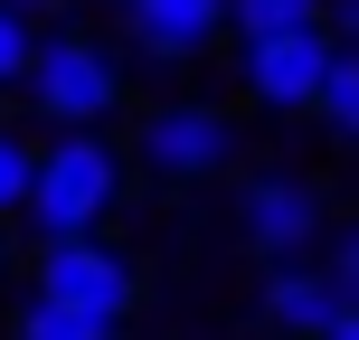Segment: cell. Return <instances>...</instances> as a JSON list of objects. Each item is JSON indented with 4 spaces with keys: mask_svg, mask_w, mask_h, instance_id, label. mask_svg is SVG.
I'll list each match as a JSON object with an SVG mask.
<instances>
[{
    "mask_svg": "<svg viewBox=\"0 0 359 340\" xmlns=\"http://www.w3.org/2000/svg\"><path fill=\"white\" fill-rule=\"evenodd\" d=\"M19 104H29V132H114L133 114V67L104 29L48 19L29 48V76H19Z\"/></svg>",
    "mask_w": 359,
    "mask_h": 340,
    "instance_id": "obj_1",
    "label": "cell"
},
{
    "mask_svg": "<svg viewBox=\"0 0 359 340\" xmlns=\"http://www.w3.org/2000/svg\"><path fill=\"white\" fill-rule=\"evenodd\" d=\"M123 198H133V161H123L114 132H38V170H29V198H19V227H29V246L104 236Z\"/></svg>",
    "mask_w": 359,
    "mask_h": 340,
    "instance_id": "obj_2",
    "label": "cell"
},
{
    "mask_svg": "<svg viewBox=\"0 0 359 340\" xmlns=\"http://www.w3.org/2000/svg\"><path fill=\"white\" fill-rule=\"evenodd\" d=\"M123 161L151 189H217V179L246 170V114L217 104V95H151L133 114Z\"/></svg>",
    "mask_w": 359,
    "mask_h": 340,
    "instance_id": "obj_3",
    "label": "cell"
},
{
    "mask_svg": "<svg viewBox=\"0 0 359 340\" xmlns=\"http://www.w3.org/2000/svg\"><path fill=\"white\" fill-rule=\"evenodd\" d=\"M19 255H29V293L38 303L114 322V331H123L133 312H142V293H151L142 255H133L123 236H57V246H19Z\"/></svg>",
    "mask_w": 359,
    "mask_h": 340,
    "instance_id": "obj_4",
    "label": "cell"
},
{
    "mask_svg": "<svg viewBox=\"0 0 359 340\" xmlns=\"http://www.w3.org/2000/svg\"><path fill=\"white\" fill-rule=\"evenodd\" d=\"M331 236V189L312 170H236V246L255 265H312Z\"/></svg>",
    "mask_w": 359,
    "mask_h": 340,
    "instance_id": "obj_5",
    "label": "cell"
},
{
    "mask_svg": "<svg viewBox=\"0 0 359 340\" xmlns=\"http://www.w3.org/2000/svg\"><path fill=\"white\" fill-rule=\"evenodd\" d=\"M331 57H341V38H331V29H274V38H236V95H246L255 114H274V123H303V114L322 104Z\"/></svg>",
    "mask_w": 359,
    "mask_h": 340,
    "instance_id": "obj_6",
    "label": "cell"
},
{
    "mask_svg": "<svg viewBox=\"0 0 359 340\" xmlns=\"http://www.w3.org/2000/svg\"><path fill=\"white\" fill-rule=\"evenodd\" d=\"M123 38L142 67H198L227 48V0H123Z\"/></svg>",
    "mask_w": 359,
    "mask_h": 340,
    "instance_id": "obj_7",
    "label": "cell"
},
{
    "mask_svg": "<svg viewBox=\"0 0 359 340\" xmlns=\"http://www.w3.org/2000/svg\"><path fill=\"white\" fill-rule=\"evenodd\" d=\"M255 322H265L274 340H322L331 322H341V293H331L322 255H312V265H265L255 274Z\"/></svg>",
    "mask_w": 359,
    "mask_h": 340,
    "instance_id": "obj_8",
    "label": "cell"
},
{
    "mask_svg": "<svg viewBox=\"0 0 359 340\" xmlns=\"http://www.w3.org/2000/svg\"><path fill=\"white\" fill-rule=\"evenodd\" d=\"M312 123H322L341 151H359V48H341V57H331V76H322V104H312Z\"/></svg>",
    "mask_w": 359,
    "mask_h": 340,
    "instance_id": "obj_9",
    "label": "cell"
},
{
    "mask_svg": "<svg viewBox=\"0 0 359 340\" xmlns=\"http://www.w3.org/2000/svg\"><path fill=\"white\" fill-rule=\"evenodd\" d=\"M10 340H123L114 322H86V312H57V303H38V293H19L10 303Z\"/></svg>",
    "mask_w": 359,
    "mask_h": 340,
    "instance_id": "obj_10",
    "label": "cell"
},
{
    "mask_svg": "<svg viewBox=\"0 0 359 340\" xmlns=\"http://www.w3.org/2000/svg\"><path fill=\"white\" fill-rule=\"evenodd\" d=\"M331 0H227V38H274V29H322Z\"/></svg>",
    "mask_w": 359,
    "mask_h": 340,
    "instance_id": "obj_11",
    "label": "cell"
},
{
    "mask_svg": "<svg viewBox=\"0 0 359 340\" xmlns=\"http://www.w3.org/2000/svg\"><path fill=\"white\" fill-rule=\"evenodd\" d=\"M29 170H38V132L19 114H0V227H19V198H29Z\"/></svg>",
    "mask_w": 359,
    "mask_h": 340,
    "instance_id": "obj_12",
    "label": "cell"
},
{
    "mask_svg": "<svg viewBox=\"0 0 359 340\" xmlns=\"http://www.w3.org/2000/svg\"><path fill=\"white\" fill-rule=\"evenodd\" d=\"M322 274H331V293H341V312H359V217H341V227L322 236Z\"/></svg>",
    "mask_w": 359,
    "mask_h": 340,
    "instance_id": "obj_13",
    "label": "cell"
},
{
    "mask_svg": "<svg viewBox=\"0 0 359 340\" xmlns=\"http://www.w3.org/2000/svg\"><path fill=\"white\" fill-rule=\"evenodd\" d=\"M29 48H38V29L0 0V95H19V76H29Z\"/></svg>",
    "mask_w": 359,
    "mask_h": 340,
    "instance_id": "obj_14",
    "label": "cell"
},
{
    "mask_svg": "<svg viewBox=\"0 0 359 340\" xmlns=\"http://www.w3.org/2000/svg\"><path fill=\"white\" fill-rule=\"evenodd\" d=\"M331 38H341V48H359V0H331V19H322Z\"/></svg>",
    "mask_w": 359,
    "mask_h": 340,
    "instance_id": "obj_15",
    "label": "cell"
},
{
    "mask_svg": "<svg viewBox=\"0 0 359 340\" xmlns=\"http://www.w3.org/2000/svg\"><path fill=\"white\" fill-rule=\"evenodd\" d=\"M19 19H29V29H48V19H67V0H10Z\"/></svg>",
    "mask_w": 359,
    "mask_h": 340,
    "instance_id": "obj_16",
    "label": "cell"
},
{
    "mask_svg": "<svg viewBox=\"0 0 359 340\" xmlns=\"http://www.w3.org/2000/svg\"><path fill=\"white\" fill-rule=\"evenodd\" d=\"M10 284H19V236L0 227V293H10Z\"/></svg>",
    "mask_w": 359,
    "mask_h": 340,
    "instance_id": "obj_17",
    "label": "cell"
},
{
    "mask_svg": "<svg viewBox=\"0 0 359 340\" xmlns=\"http://www.w3.org/2000/svg\"><path fill=\"white\" fill-rule=\"evenodd\" d=\"M322 340H359V312H341V322H331V331H322Z\"/></svg>",
    "mask_w": 359,
    "mask_h": 340,
    "instance_id": "obj_18",
    "label": "cell"
},
{
    "mask_svg": "<svg viewBox=\"0 0 359 340\" xmlns=\"http://www.w3.org/2000/svg\"><path fill=\"white\" fill-rule=\"evenodd\" d=\"M86 10H123V0H86Z\"/></svg>",
    "mask_w": 359,
    "mask_h": 340,
    "instance_id": "obj_19",
    "label": "cell"
}]
</instances>
